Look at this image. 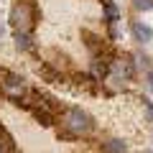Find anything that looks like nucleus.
I'll use <instances>...</instances> for the list:
<instances>
[{"label": "nucleus", "mask_w": 153, "mask_h": 153, "mask_svg": "<svg viewBox=\"0 0 153 153\" xmlns=\"http://www.w3.org/2000/svg\"><path fill=\"white\" fill-rule=\"evenodd\" d=\"M130 33H133V38H135L138 44H148V41H153V28L148 26V23L135 21V23L130 26Z\"/></svg>", "instance_id": "nucleus-5"}, {"label": "nucleus", "mask_w": 153, "mask_h": 153, "mask_svg": "<svg viewBox=\"0 0 153 153\" xmlns=\"http://www.w3.org/2000/svg\"><path fill=\"white\" fill-rule=\"evenodd\" d=\"M38 76H44V79H49V82H61V79H64V74H61L59 69H54L49 61L38 66Z\"/></svg>", "instance_id": "nucleus-9"}, {"label": "nucleus", "mask_w": 153, "mask_h": 153, "mask_svg": "<svg viewBox=\"0 0 153 153\" xmlns=\"http://www.w3.org/2000/svg\"><path fill=\"white\" fill-rule=\"evenodd\" d=\"M8 21H10L13 31H28V33H33V26H36V21H38L36 3H33V0H18V3H13Z\"/></svg>", "instance_id": "nucleus-2"}, {"label": "nucleus", "mask_w": 153, "mask_h": 153, "mask_svg": "<svg viewBox=\"0 0 153 153\" xmlns=\"http://www.w3.org/2000/svg\"><path fill=\"white\" fill-rule=\"evenodd\" d=\"M133 8L135 10H153V0H133Z\"/></svg>", "instance_id": "nucleus-12"}, {"label": "nucleus", "mask_w": 153, "mask_h": 153, "mask_svg": "<svg viewBox=\"0 0 153 153\" xmlns=\"http://www.w3.org/2000/svg\"><path fill=\"white\" fill-rule=\"evenodd\" d=\"M0 92L5 94L10 102L18 105L28 94V84H26V79H23L21 74H16V71H3V74H0Z\"/></svg>", "instance_id": "nucleus-3"}, {"label": "nucleus", "mask_w": 153, "mask_h": 153, "mask_svg": "<svg viewBox=\"0 0 153 153\" xmlns=\"http://www.w3.org/2000/svg\"><path fill=\"white\" fill-rule=\"evenodd\" d=\"M102 153H128V146L120 138H110V140L102 143Z\"/></svg>", "instance_id": "nucleus-10"}, {"label": "nucleus", "mask_w": 153, "mask_h": 153, "mask_svg": "<svg viewBox=\"0 0 153 153\" xmlns=\"http://www.w3.org/2000/svg\"><path fill=\"white\" fill-rule=\"evenodd\" d=\"M146 102V117H148V123H153V102L151 100H143Z\"/></svg>", "instance_id": "nucleus-13"}, {"label": "nucleus", "mask_w": 153, "mask_h": 153, "mask_svg": "<svg viewBox=\"0 0 153 153\" xmlns=\"http://www.w3.org/2000/svg\"><path fill=\"white\" fill-rule=\"evenodd\" d=\"M82 38H84V46L89 49V54H92V56H97V54H102V51H105V44H102V38H100L97 33H92V31L84 28Z\"/></svg>", "instance_id": "nucleus-6"}, {"label": "nucleus", "mask_w": 153, "mask_h": 153, "mask_svg": "<svg viewBox=\"0 0 153 153\" xmlns=\"http://www.w3.org/2000/svg\"><path fill=\"white\" fill-rule=\"evenodd\" d=\"M133 59H135V69H146V71H151V69H153V66H151V59H148V56L135 54Z\"/></svg>", "instance_id": "nucleus-11"}, {"label": "nucleus", "mask_w": 153, "mask_h": 153, "mask_svg": "<svg viewBox=\"0 0 153 153\" xmlns=\"http://www.w3.org/2000/svg\"><path fill=\"white\" fill-rule=\"evenodd\" d=\"M0 36H3V26H0Z\"/></svg>", "instance_id": "nucleus-15"}, {"label": "nucleus", "mask_w": 153, "mask_h": 153, "mask_svg": "<svg viewBox=\"0 0 153 153\" xmlns=\"http://www.w3.org/2000/svg\"><path fill=\"white\" fill-rule=\"evenodd\" d=\"M146 82H148V89L153 92V69H151V71H146Z\"/></svg>", "instance_id": "nucleus-14"}, {"label": "nucleus", "mask_w": 153, "mask_h": 153, "mask_svg": "<svg viewBox=\"0 0 153 153\" xmlns=\"http://www.w3.org/2000/svg\"><path fill=\"white\" fill-rule=\"evenodd\" d=\"M102 10H105V21H107V26H115V23L120 21V10H117V5H115L112 0H102Z\"/></svg>", "instance_id": "nucleus-8"}, {"label": "nucleus", "mask_w": 153, "mask_h": 153, "mask_svg": "<svg viewBox=\"0 0 153 153\" xmlns=\"http://www.w3.org/2000/svg\"><path fill=\"white\" fill-rule=\"evenodd\" d=\"M13 38H16V49L18 51H31L33 49V36L28 31H16Z\"/></svg>", "instance_id": "nucleus-7"}, {"label": "nucleus", "mask_w": 153, "mask_h": 153, "mask_svg": "<svg viewBox=\"0 0 153 153\" xmlns=\"http://www.w3.org/2000/svg\"><path fill=\"white\" fill-rule=\"evenodd\" d=\"M59 125H61V130L69 133L71 138H87V135H92V133H94V120H92V115L84 112V110L76 107V105L61 110Z\"/></svg>", "instance_id": "nucleus-1"}, {"label": "nucleus", "mask_w": 153, "mask_h": 153, "mask_svg": "<svg viewBox=\"0 0 153 153\" xmlns=\"http://www.w3.org/2000/svg\"><path fill=\"white\" fill-rule=\"evenodd\" d=\"M133 76H135V61H130V56H115L112 59V69H110V76L107 79H112V82H130Z\"/></svg>", "instance_id": "nucleus-4"}]
</instances>
